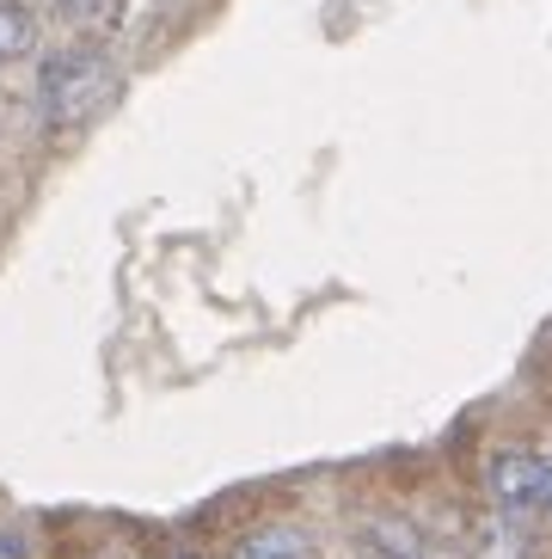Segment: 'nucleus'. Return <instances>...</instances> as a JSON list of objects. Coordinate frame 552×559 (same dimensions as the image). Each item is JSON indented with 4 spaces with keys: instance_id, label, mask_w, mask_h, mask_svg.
I'll list each match as a JSON object with an SVG mask.
<instances>
[{
    "instance_id": "1",
    "label": "nucleus",
    "mask_w": 552,
    "mask_h": 559,
    "mask_svg": "<svg viewBox=\"0 0 552 559\" xmlns=\"http://www.w3.org/2000/svg\"><path fill=\"white\" fill-rule=\"evenodd\" d=\"M117 99V62L105 50H56L37 68V111L49 130H81Z\"/></svg>"
},
{
    "instance_id": "2",
    "label": "nucleus",
    "mask_w": 552,
    "mask_h": 559,
    "mask_svg": "<svg viewBox=\"0 0 552 559\" xmlns=\"http://www.w3.org/2000/svg\"><path fill=\"white\" fill-rule=\"evenodd\" d=\"M485 492L504 516H552V455L547 449H504V455H491Z\"/></svg>"
},
{
    "instance_id": "3",
    "label": "nucleus",
    "mask_w": 552,
    "mask_h": 559,
    "mask_svg": "<svg viewBox=\"0 0 552 559\" xmlns=\"http://www.w3.org/2000/svg\"><path fill=\"white\" fill-rule=\"evenodd\" d=\"M37 50V13L25 0H0V68Z\"/></svg>"
},
{
    "instance_id": "4",
    "label": "nucleus",
    "mask_w": 552,
    "mask_h": 559,
    "mask_svg": "<svg viewBox=\"0 0 552 559\" xmlns=\"http://www.w3.org/2000/svg\"><path fill=\"white\" fill-rule=\"evenodd\" d=\"M233 559H313V542L301 535V528L276 523V528H259L252 542L233 547Z\"/></svg>"
},
{
    "instance_id": "5",
    "label": "nucleus",
    "mask_w": 552,
    "mask_h": 559,
    "mask_svg": "<svg viewBox=\"0 0 552 559\" xmlns=\"http://www.w3.org/2000/svg\"><path fill=\"white\" fill-rule=\"evenodd\" d=\"M362 554L369 559H418V535H411L406 523H374L369 535H362Z\"/></svg>"
},
{
    "instance_id": "6",
    "label": "nucleus",
    "mask_w": 552,
    "mask_h": 559,
    "mask_svg": "<svg viewBox=\"0 0 552 559\" xmlns=\"http://www.w3.org/2000/svg\"><path fill=\"white\" fill-rule=\"evenodd\" d=\"M49 7H56V13H62V19H86V13H93V7H98V0H49Z\"/></svg>"
},
{
    "instance_id": "7",
    "label": "nucleus",
    "mask_w": 552,
    "mask_h": 559,
    "mask_svg": "<svg viewBox=\"0 0 552 559\" xmlns=\"http://www.w3.org/2000/svg\"><path fill=\"white\" fill-rule=\"evenodd\" d=\"M0 559H25V542H19V535H7V528H0Z\"/></svg>"
}]
</instances>
